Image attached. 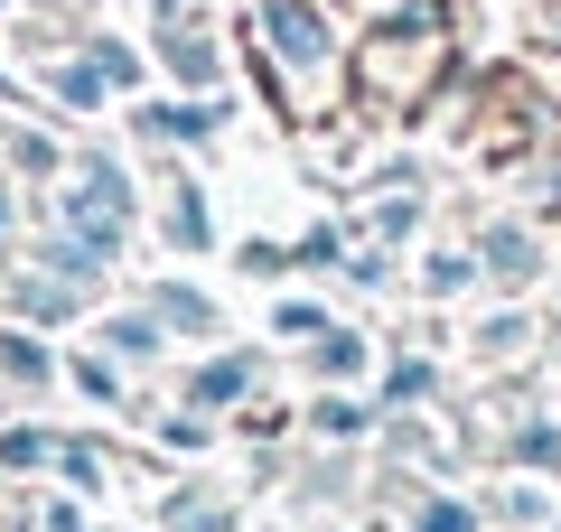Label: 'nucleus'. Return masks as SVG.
<instances>
[{
    "label": "nucleus",
    "instance_id": "1",
    "mask_svg": "<svg viewBox=\"0 0 561 532\" xmlns=\"http://www.w3.org/2000/svg\"><path fill=\"white\" fill-rule=\"evenodd\" d=\"M272 28H280V57H300V66H309V57H319V28H309V20H300V10H280V20H272Z\"/></svg>",
    "mask_w": 561,
    "mask_h": 532
}]
</instances>
